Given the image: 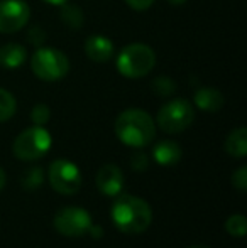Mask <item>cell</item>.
<instances>
[{
    "instance_id": "cell-1",
    "label": "cell",
    "mask_w": 247,
    "mask_h": 248,
    "mask_svg": "<svg viewBox=\"0 0 247 248\" xmlns=\"http://www.w3.org/2000/svg\"><path fill=\"white\" fill-rule=\"evenodd\" d=\"M110 216L114 225L129 235L142 233L152 221V211L148 202L131 194H122L114 201Z\"/></svg>"
},
{
    "instance_id": "cell-2",
    "label": "cell",
    "mask_w": 247,
    "mask_h": 248,
    "mask_svg": "<svg viewBox=\"0 0 247 248\" xmlns=\"http://www.w3.org/2000/svg\"><path fill=\"white\" fill-rule=\"evenodd\" d=\"M115 134L122 144L141 149L152 142L156 135V125L152 117L139 108H129L115 120Z\"/></svg>"
},
{
    "instance_id": "cell-3",
    "label": "cell",
    "mask_w": 247,
    "mask_h": 248,
    "mask_svg": "<svg viewBox=\"0 0 247 248\" xmlns=\"http://www.w3.org/2000/svg\"><path fill=\"white\" fill-rule=\"evenodd\" d=\"M154 64V51L142 43L129 44L117 56V69L125 78H142L151 73Z\"/></svg>"
},
{
    "instance_id": "cell-4",
    "label": "cell",
    "mask_w": 247,
    "mask_h": 248,
    "mask_svg": "<svg viewBox=\"0 0 247 248\" xmlns=\"http://www.w3.org/2000/svg\"><path fill=\"white\" fill-rule=\"evenodd\" d=\"M31 69L43 81H58L69 71V61L63 51L39 47L31 58Z\"/></svg>"
},
{
    "instance_id": "cell-5",
    "label": "cell",
    "mask_w": 247,
    "mask_h": 248,
    "mask_svg": "<svg viewBox=\"0 0 247 248\" xmlns=\"http://www.w3.org/2000/svg\"><path fill=\"white\" fill-rule=\"evenodd\" d=\"M51 142L53 140L49 132L44 130V127L34 125L17 135L12 145V152L20 160H37L48 154V150L51 149Z\"/></svg>"
},
{
    "instance_id": "cell-6",
    "label": "cell",
    "mask_w": 247,
    "mask_h": 248,
    "mask_svg": "<svg viewBox=\"0 0 247 248\" xmlns=\"http://www.w3.org/2000/svg\"><path fill=\"white\" fill-rule=\"evenodd\" d=\"M195 120V110L190 101L183 98L165 103L158 111V125L166 134H180L186 130Z\"/></svg>"
},
{
    "instance_id": "cell-7",
    "label": "cell",
    "mask_w": 247,
    "mask_h": 248,
    "mask_svg": "<svg viewBox=\"0 0 247 248\" xmlns=\"http://www.w3.org/2000/svg\"><path fill=\"white\" fill-rule=\"evenodd\" d=\"M48 179L54 191H58L60 194H66V196L78 193L83 181L78 167L65 159L51 162L49 170H48Z\"/></svg>"
},
{
    "instance_id": "cell-8",
    "label": "cell",
    "mask_w": 247,
    "mask_h": 248,
    "mask_svg": "<svg viewBox=\"0 0 247 248\" xmlns=\"http://www.w3.org/2000/svg\"><path fill=\"white\" fill-rule=\"evenodd\" d=\"M54 228L58 233L68 238H80L86 235L92 223V216L86 209L76 208V206H68L63 208L54 216Z\"/></svg>"
},
{
    "instance_id": "cell-9",
    "label": "cell",
    "mask_w": 247,
    "mask_h": 248,
    "mask_svg": "<svg viewBox=\"0 0 247 248\" xmlns=\"http://www.w3.org/2000/svg\"><path fill=\"white\" fill-rule=\"evenodd\" d=\"M31 9L24 0H2L0 2V32L14 34L24 29L29 22Z\"/></svg>"
},
{
    "instance_id": "cell-10",
    "label": "cell",
    "mask_w": 247,
    "mask_h": 248,
    "mask_svg": "<svg viewBox=\"0 0 247 248\" xmlns=\"http://www.w3.org/2000/svg\"><path fill=\"white\" fill-rule=\"evenodd\" d=\"M124 186V174L115 164H105L97 172V187L105 196L115 198L120 194Z\"/></svg>"
},
{
    "instance_id": "cell-11",
    "label": "cell",
    "mask_w": 247,
    "mask_h": 248,
    "mask_svg": "<svg viewBox=\"0 0 247 248\" xmlns=\"http://www.w3.org/2000/svg\"><path fill=\"white\" fill-rule=\"evenodd\" d=\"M85 52L92 61L107 62L114 56V44L105 36H92L85 43Z\"/></svg>"
},
{
    "instance_id": "cell-12",
    "label": "cell",
    "mask_w": 247,
    "mask_h": 248,
    "mask_svg": "<svg viewBox=\"0 0 247 248\" xmlns=\"http://www.w3.org/2000/svg\"><path fill=\"white\" fill-rule=\"evenodd\" d=\"M181 147L173 140H161L152 149V157L159 166H175L181 159Z\"/></svg>"
},
{
    "instance_id": "cell-13",
    "label": "cell",
    "mask_w": 247,
    "mask_h": 248,
    "mask_svg": "<svg viewBox=\"0 0 247 248\" xmlns=\"http://www.w3.org/2000/svg\"><path fill=\"white\" fill-rule=\"evenodd\" d=\"M27 51L17 43H9L0 47V66L5 69H17L24 64Z\"/></svg>"
},
{
    "instance_id": "cell-14",
    "label": "cell",
    "mask_w": 247,
    "mask_h": 248,
    "mask_svg": "<svg viewBox=\"0 0 247 248\" xmlns=\"http://www.w3.org/2000/svg\"><path fill=\"white\" fill-rule=\"evenodd\" d=\"M195 105L200 110L215 113L224 107V95L215 88H200L195 93Z\"/></svg>"
},
{
    "instance_id": "cell-15",
    "label": "cell",
    "mask_w": 247,
    "mask_h": 248,
    "mask_svg": "<svg viewBox=\"0 0 247 248\" xmlns=\"http://www.w3.org/2000/svg\"><path fill=\"white\" fill-rule=\"evenodd\" d=\"M225 150L229 155L235 159H242L247 154V128L239 127L232 130L225 139Z\"/></svg>"
},
{
    "instance_id": "cell-16",
    "label": "cell",
    "mask_w": 247,
    "mask_h": 248,
    "mask_svg": "<svg viewBox=\"0 0 247 248\" xmlns=\"http://www.w3.org/2000/svg\"><path fill=\"white\" fill-rule=\"evenodd\" d=\"M16 98L12 96V93L7 90L0 88V122H7L14 117L16 113Z\"/></svg>"
},
{
    "instance_id": "cell-17",
    "label": "cell",
    "mask_w": 247,
    "mask_h": 248,
    "mask_svg": "<svg viewBox=\"0 0 247 248\" xmlns=\"http://www.w3.org/2000/svg\"><path fill=\"white\" fill-rule=\"evenodd\" d=\"M43 169L41 167H29V169L24 170L22 177H20V184H22L24 189L27 191H34L37 189V187L41 186V183H43Z\"/></svg>"
},
{
    "instance_id": "cell-18",
    "label": "cell",
    "mask_w": 247,
    "mask_h": 248,
    "mask_svg": "<svg viewBox=\"0 0 247 248\" xmlns=\"http://www.w3.org/2000/svg\"><path fill=\"white\" fill-rule=\"evenodd\" d=\"M61 20L71 29H78L83 24V12L76 5H68V3H63L61 10Z\"/></svg>"
},
{
    "instance_id": "cell-19",
    "label": "cell",
    "mask_w": 247,
    "mask_h": 248,
    "mask_svg": "<svg viewBox=\"0 0 247 248\" xmlns=\"http://www.w3.org/2000/svg\"><path fill=\"white\" fill-rule=\"evenodd\" d=\"M151 90L158 96H161V98H168V96H171L173 93H175L176 85L171 78H168V76H158V78L152 81Z\"/></svg>"
},
{
    "instance_id": "cell-20",
    "label": "cell",
    "mask_w": 247,
    "mask_h": 248,
    "mask_svg": "<svg viewBox=\"0 0 247 248\" xmlns=\"http://www.w3.org/2000/svg\"><path fill=\"white\" fill-rule=\"evenodd\" d=\"M225 230L229 235L232 236H244L247 232V219L242 215H232L231 218L225 221Z\"/></svg>"
},
{
    "instance_id": "cell-21",
    "label": "cell",
    "mask_w": 247,
    "mask_h": 248,
    "mask_svg": "<svg viewBox=\"0 0 247 248\" xmlns=\"http://www.w3.org/2000/svg\"><path fill=\"white\" fill-rule=\"evenodd\" d=\"M49 117H51V111H49V108H48V105H44V103L36 105V107L33 108V111H31V120H33L34 125H37V127L46 125L48 122H49Z\"/></svg>"
},
{
    "instance_id": "cell-22",
    "label": "cell",
    "mask_w": 247,
    "mask_h": 248,
    "mask_svg": "<svg viewBox=\"0 0 247 248\" xmlns=\"http://www.w3.org/2000/svg\"><path fill=\"white\" fill-rule=\"evenodd\" d=\"M232 184H234L235 189L242 191V193L247 191V167L246 166L239 167L234 172V176H232Z\"/></svg>"
},
{
    "instance_id": "cell-23",
    "label": "cell",
    "mask_w": 247,
    "mask_h": 248,
    "mask_svg": "<svg viewBox=\"0 0 247 248\" xmlns=\"http://www.w3.org/2000/svg\"><path fill=\"white\" fill-rule=\"evenodd\" d=\"M131 166H132V169L137 170V172H144V170L148 169V166H149L148 155H146L144 152H135L134 155H132V159H131Z\"/></svg>"
},
{
    "instance_id": "cell-24",
    "label": "cell",
    "mask_w": 247,
    "mask_h": 248,
    "mask_svg": "<svg viewBox=\"0 0 247 248\" xmlns=\"http://www.w3.org/2000/svg\"><path fill=\"white\" fill-rule=\"evenodd\" d=\"M27 39H29L31 44H34V46H41V44H44V41H46V32H44L39 26H33L29 29V32H27Z\"/></svg>"
},
{
    "instance_id": "cell-25",
    "label": "cell",
    "mask_w": 247,
    "mask_h": 248,
    "mask_svg": "<svg viewBox=\"0 0 247 248\" xmlns=\"http://www.w3.org/2000/svg\"><path fill=\"white\" fill-rule=\"evenodd\" d=\"M125 3L134 10H146L154 3V0H125Z\"/></svg>"
},
{
    "instance_id": "cell-26",
    "label": "cell",
    "mask_w": 247,
    "mask_h": 248,
    "mask_svg": "<svg viewBox=\"0 0 247 248\" xmlns=\"http://www.w3.org/2000/svg\"><path fill=\"white\" fill-rule=\"evenodd\" d=\"M88 235L92 236V238H95V240H100L103 236V230L100 228V226L92 225V226H90V230H88Z\"/></svg>"
},
{
    "instance_id": "cell-27",
    "label": "cell",
    "mask_w": 247,
    "mask_h": 248,
    "mask_svg": "<svg viewBox=\"0 0 247 248\" xmlns=\"http://www.w3.org/2000/svg\"><path fill=\"white\" fill-rule=\"evenodd\" d=\"M3 186H5V172H3L2 167H0V191L3 189Z\"/></svg>"
},
{
    "instance_id": "cell-28",
    "label": "cell",
    "mask_w": 247,
    "mask_h": 248,
    "mask_svg": "<svg viewBox=\"0 0 247 248\" xmlns=\"http://www.w3.org/2000/svg\"><path fill=\"white\" fill-rule=\"evenodd\" d=\"M44 2L51 3V5H63V3H66L68 0H44Z\"/></svg>"
},
{
    "instance_id": "cell-29",
    "label": "cell",
    "mask_w": 247,
    "mask_h": 248,
    "mask_svg": "<svg viewBox=\"0 0 247 248\" xmlns=\"http://www.w3.org/2000/svg\"><path fill=\"white\" fill-rule=\"evenodd\" d=\"M166 2H169L171 5H183L186 0H166Z\"/></svg>"
},
{
    "instance_id": "cell-30",
    "label": "cell",
    "mask_w": 247,
    "mask_h": 248,
    "mask_svg": "<svg viewBox=\"0 0 247 248\" xmlns=\"http://www.w3.org/2000/svg\"><path fill=\"white\" fill-rule=\"evenodd\" d=\"M188 248H210V247H207V245H193V247H188Z\"/></svg>"
}]
</instances>
